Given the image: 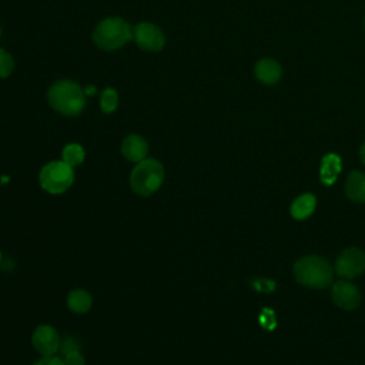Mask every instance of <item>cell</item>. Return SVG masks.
I'll list each match as a JSON object with an SVG mask.
<instances>
[{"label": "cell", "mask_w": 365, "mask_h": 365, "mask_svg": "<svg viewBox=\"0 0 365 365\" xmlns=\"http://www.w3.org/2000/svg\"><path fill=\"white\" fill-rule=\"evenodd\" d=\"M86 97L80 84L68 78L57 80L47 91V100L51 108L67 117L78 115L84 110Z\"/></svg>", "instance_id": "cell-1"}, {"label": "cell", "mask_w": 365, "mask_h": 365, "mask_svg": "<svg viewBox=\"0 0 365 365\" xmlns=\"http://www.w3.org/2000/svg\"><path fill=\"white\" fill-rule=\"evenodd\" d=\"M133 38V27L121 17L103 19L93 31L94 44L106 51L124 47Z\"/></svg>", "instance_id": "cell-2"}, {"label": "cell", "mask_w": 365, "mask_h": 365, "mask_svg": "<svg viewBox=\"0 0 365 365\" xmlns=\"http://www.w3.org/2000/svg\"><path fill=\"white\" fill-rule=\"evenodd\" d=\"M334 269L331 264L318 255H307L294 264L295 279L309 288L322 289L331 285Z\"/></svg>", "instance_id": "cell-3"}, {"label": "cell", "mask_w": 365, "mask_h": 365, "mask_svg": "<svg viewBox=\"0 0 365 365\" xmlns=\"http://www.w3.org/2000/svg\"><path fill=\"white\" fill-rule=\"evenodd\" d=\"M165 177L163 164L155 158H144L130 174V187L140 197H150L158 191Z\"/></svg>", "instance_id": "cell-4"}, {"label": "cell", "mask_w": 365, "mask_h": 365, "mask_svg": "<svg viewBox=\"0 0 365 365\" xmlns=\"http://www.w3.org/2000/svg\"><path fill=\"white\" fill-rule=\"evenodd\" d=\"M40 187L50 194H61L67 191L74 182L73 167L63 160L50 161L41 167L38 173Z\"/></svg>", "instance_id": "cell-5"}, {"label": "cell", "mask_w": 365, "mask_h": 365, "mask_svg": "<svg viewBox=\"0 0 365 365\" xmlns=\"http://www.w3.org/2000/svg\"><path fill=\"white\" fill-rule=\"evenodd\" d=\"M133 38L135 44L150 53L163 50L165 46V34L163 30L150 21H140L133 27Z\"/></svg>", "instance_id": "cell-6"}, {"label": "cell", "mask_w": 365, "mask_h": 365, "mask_svg": "<svg viewBox=\"0 0 365 365\" xmlns=\"http://www.w3.org/2000/svg\"><path fill=\"white\" fill-rule=\"evenodd\" d=\"M334 268L341 278H355L365 271V252L356 247H349L338 255Z\"/></svg>", "instance_id": "cell-7"}, {"label": "cell", "mask_w": 365, "mask_h": 365, "mask_svg": "<svg viewBox=\"0 0 365 365\" xmlns=\"http://www.w3.org/2000/svg\"><path fill=\"white\" fill-rule=\"evenodd\" d=\"M31 344L38 354L48 356L60 351L61 338L51 325H38L31 335Z\"/></svg>", "instance_id": "cell-8"}, {"label": "cell", "mask_w": 365, "mask_h": 365, "mask_svg": "<svg viewBox=\"0 0 365 365\" xmlns=\"http://www.w3.org/2000/svg\"><path fill=\"white\" fill-rule=\"evenodd\" d=\"M331 297L335 305H338L342 309H354L359 305L361 302V294L359 289L351 284L349 281L339 279L334 282L332 289H331Z\"/></svg>", "instance_id": "cell-9"}, {"label": "cell", "mask_w": 365, "mask_h": 365, "mask_svg": "<svg viewBox=\"0 0 365 365\" xmlns=\"http://www.w3.org/2000/svg\"><path fill=\"white\" fill-rule=\"evenodd\" d=\"M254 74H255V77L259 83L267 84V86H272V84H277L281 80L282 68H281V66L277 60L265 57V58H261L255 63Z\"/></svg>", "instance_id": "cell-10"}, {"label": "cell", "mask_w": 365, "mask_h": 365, "mask_svg": "<svg viewBox=\"0 0 365 365\" xmlns=\"http://www.w3.org/2000/svg\"><path fill=\"white\" fill-rule=\"evenodd\" d=\"M148 144L144 137L138 134L127 135L121 143V154L131 163H140L147 157Z\"/></svg>", "instance_id": "cell-11"}, {"label": "cell", "mask_w": 365, "mask_h": 365, "mask_svg": "<svg viewBox=\"0 0 365 365\" xmlns=\"http://www.w3.org/2000/svg\"><path fill=\"white\" fill-rule=\"evenodd\" d=\"M346 197L354 202H365V174L354 170L348 174L345 181Z\"/></svg>", "instance_id": "cell-12"}, {"label": "cell", "mask_w": 365, "mask_h": 365, "mask_svg": "<svg viewBox=\"0 0 365 365\" xmlns=\"http://www.w3.org/2000/svg\"><path fill=\"white\" fill-rule=\"evenodd\" d=\"M341 171V158L336 154H327L321 161L319 178L324 185H332Z\"/></svg>", "instance_id": "cell-13"}, {"label": "cell", "mask_w": 365, "mask_h": 365, "mask_svg": "<svg viewBox=\"0 0 365 365\" xmlns=\"http://www.w3.org/2000/svg\"><path fill=\"white\" fill-rule=\"evenodd\" d=\"M91 295L83 288L71 289L67 295V307L74 314H86L91 308Z\"/></svg>", "instance_id": "cell-14"}, {"label": "cell", "mask_w": 365, "mask_h": 365, "mask_svg": "<svg viewBox=\"0 0 365 365\" xmlns=\"http://www.w3.org/2000/svg\"><path fill=\"white\" fill-rule=\"evenodd\" d=\"M317 205V200L312 194H302L299 197H297L292 204H291V215L292 218L301 221L308 218Z\"/></svg>", "instance_id": "cell-15"}, {"label": "cell", "mask_w": 365, "mask_h": 365, "mask_svg": "<svg viewBox=\"0 0 365 365\" xmlns=\"http://www.w3.org/2000/svg\"><path fill=\"white\" fill-rule=\"evenodd\" d=\"M84 158H86V151L77 143H70V144L64 145V148L61 151V160L66 164H68L70 167L80 165L84 161Z\"/></svg>", "instance_id": "cell-16"}, {"label": "cell", "mask_w": 365, "mask_h": 365, "mask_svg": "<svg viewBox=\"0 0 365 365\" xmlns=\"http://www.w3.org/2000/svg\"><path fill=\"white\" fill-rule=\"evenodd\" d=\"M118 107V93L113 87H107L101 91L100 96V108L103 113L110 114Z\"/></svg>", "instance_id": "cell-17"}, {"label": "cell", "mask_w": 365, "mask_h": 365, "mask_svg": "<svg viewBox=\"0 0 365 365\" xmlns=\"http://www.w3.org/2000/svg\"><path fill=\"white\" fill-rule=\"evenodd\" d=\"M14 70V60L11 54L0 47V78L9 77Z\"/></svg>", "instance_id": "cell-18"}, {"label": "cell", "mask_w": 365, "mask_h": 365, "mask_svg": "<svg viewBox=\"0 0 365 365\" xmlns=\"http://www.w3.org/2000/svg\"><path fill=\"white\" fill-rule=\"evenodd\" d=\"M60 351L67 355L70 352H76V351H80V342L74 338V336H67L61 341V345H60Z\"/></svg>", "instance_id": "cell-19"}, {"label": "cell", "mask_w": 365, "mask_h": 365, "mask_svg": "<svg viewBox=\"0 0 365 365\" xmlns=\"http://www.w3.org/2000/svg\"><path fill=\"white\" fill-rule=\"evenodd\" d=\"M64 364L66 365H84V358L80 354V351L76 352H70L67 355H64Z\"/></svg>", "instance_id": "cell-20"}, {"label": "cell", "mask_w": 365, "mask_h": 365, "mask_svg": "<svg viewBox=\"0 0 365 365\" xmlns=\"http://www.w3.org/2000/svg\"><path fill=\"white\" fill-rule=\"evenodd\" d=\"M33 365H66L63 359H60L58 356L54 355H48V356H43L40 359H37Z\"/></svg>", "instance_id": "cell-21"}, {"label": "cell", "mask_w": 365, "mask_h": 365, "mask_svg": "<svg viewBox=\"0 0 365 365\" xmlns=\"http://www.w3.org/2000/svg\"><path fill=\"white\" fill-rule=\"evenodd\" d=\"M359 157H361V161L365 164V143L359 148Z\"/></svg>", "instance_id": "cell-22"}, {"label": "cell", "mask_w": 365, "mask_h": 365, "mask_svg": "<svg viewBox=\"0 0 365 365\" xmlns=\"http://www.w3.org/2000/svg\"><path fill=\"white\" fill-rule=\"evenodd\" d=\"M94 91H96V88H94L93 86H88V87H86V88H84L86 96H93V94H94Z\"/></svg>", "instance_id": "cell-23"}, {"label": "cell", "mask_w": 365, "mask_h": 365, "mask_svg": "<svg viewBox=\"0 0 365 365\" xmlns=\"http://www.w3.org/2000/svg\"><path fill=\"white\" fill-rule=\"evenodd\" d=\"M0 264H1V250H0Z\"/></svg>", "instance_id": "cell-24"}, {"label": "cell", "mask_w": 365, "mask_h": 365, "mask_svg": "<svg viewBox=\"0 0 365 365\" xmlns=\"http://www.w3.org/2000/svg\"><path fill=\"white\" fill-rule=\"evenodd\" d=\"M0 36H1V26H0Z\"/></svg>", "instance_id": "cell-25"}]
</instances>
